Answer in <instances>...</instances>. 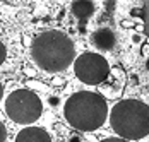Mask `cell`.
<instances>
[{
    "mask_svg": "<svg viewBox=\"0 0 149 142\" xmlns=\"http://www.w3.org/2000/svg\"><path fill=\"white\" fill-rule=\"evenodd\" d=\"M31 55L38 67L46 72L65 70L75 58L74 41L60 31H45L34 38Z\"/></svg>",
    "mask_w": 149,
    "mask_h": 142,
    "instance_id": "6da1fadb",
    "label": "cell"
},
{
    "mask_svg": "<svg viewBox=\"0 0 149 142\" xmlns=\"http://www.w3.org/2000/svg\"><path fill=\"white\" fill-rule=\"evenodd\" d=\"M63 115L69 125L81 132H91L104 123L108 115V104L103 96L91 91H81L67 100Z\"/></svg>",
    "mask_w": 149,
    "mask_h": 142,
    "instance_id": "7a4b0ae2",
    "label": "cell"
},
{
    "mask_svg": "<svg viewBox=\"0 0 149 142\" xmlns=\"http://www.w3.org/2000/svg\"><path fill=\"white\" fill-rule=\"evenodd\" d=\"M111 128L125 141H139L149 134V106L137 100L117 103L110 113Z\"/></svg>",
    "mask_w": 149,
    "mask_h": 142,
    "instance_id": "3957f363",
    "label": "cell"
},
{
    "mask_svg": "<svg viewBox=\"0 0 149 142\" xmlns=\"http://www.w3.org/2000/svg\"><path fill=\"white\" fill-rule=\"evenodd\" d=\"M5 111L15 123L28 125L36 122L43 113V104L36 93L28 89L14 91L5 101Z\"/></svg>",
    "mask_w": 149,
    "mask_h": 142,
    "instance_id": "277c9868",
    "label": "cell"
},
{
    "mask_svg": "<svg viewBox=\"0 0 149 142\" xmlns=\"http://www.w3.org/2000/svg\"><path fill=\"white\" fill-rule=\"evenodd\" d=\"M74 72L77 79L82 81L84 84L96 86L106 81L110 74V63L106 62L104 57L89 52V53H82L81 57L75 58Z\"/></svg>",
    "mask_w": 149,
    "mask_h": 142,
    "instance_id": "5b68a950",
    "label": "cell"
},
{
    "mask_svg": "<svg viewBox=\"0 0 149 142\" xmlns=\"http://www.w3.org/2000/svg\"><path fill=\"white\" fill-rule=\"evenodd\" d=\"M91 45L96 48V50H103V52H110L115 48L117 45V36L111 29L108 28H100L96 29L89 38Z\"/></svg>",
    "mask_w": 149,
    "mask_h": 142,
    "instance_id": "8992f818",
    "label": "cell"
},
{
    "mask_svg": "<svg viewBox=\"0 0 149 142\" xmlns=\"http://www.w3.org/2000/svg\"><path fill=\"white\" fill-rule=\"evenodd\" d=\"M15 142H52L48 132L41 127H28L22 128L17 137H15Z\"/></svg>",
    "mask_w": 149,
    "mask_h": 142,
    "instance_id": "52a82bcc",
    "label": "cell"
},
{
    "mask_svg": "<svg viewBox=\"0 0 149 142\" xmlns=\"http://www.w3.org/2000/svg\"><path fill=\"white\" fill-rule=\"evenodd\" d=\"M70 10L77 21H88L91 15L94 14V5L91 0H74L70 5Z\"/></svg>",
    "mask_w": 149,
    "mask_h": 142,
    "instance_id": "ba28073f",
    "label": "cell"
},
{
    "mask_svg": "<svg viewBox=\"0 0 149 142\" xmlns=\"http://www.w3.org/2000/svg\"><path fill=\"white\" fill-rule=\"evenodd\" d=\"M5 57H7V50H5V46H3V43L0 41V65L5 62Z\"/></svg>",
    "mask_w": 149,
    "mask_h": 142,
    "instance_id": "9c48e42d",
    "label": "cell"
},
{
    "mask_svg": "<svg viewBox=\"0 0 149 142\" xmlns=\"http://www.w3.org/2000/svg\"><path fill=\"white\" fill-rule=\"evenodd\" d=\"M7 141V130H5V125L0 122V142Z\"/></svg>",
    "mask_w": 149,
    "mask_h": 142,
    "instance_id": "30bf717a",
    "label": "cell"
},
{
    "mask_svg": "<svg viewBox=\"0 0 149 142\" xmlns=\"http://www.w3.org/2000/svg\"><path fill=\"white\" fill-rule=\"evenodd\" d=\"M101 142H129V141L120 139V137H110V139H104V141H101Z\"/></svg>",
    "mask_w": 149,
    "mask_h": 142,
    "instance_id": "8fae6325",
    "label": "cell"
},
{
    "mask_svg": "<svg viewBox=\"0 0 149 142\" xmlns=\"http://www.w3.org/2000/svg\"><path fill=\"white\" fill-rule=\"evenodd\" d=\"M2 96H3V87H2V84H0V100H2Z\"/></svg>",
    "mask_w": 149,
    "mask_h": 142,
    "instance_id": "7c38bea8",
    "label": "cell"
}]
</instances>
